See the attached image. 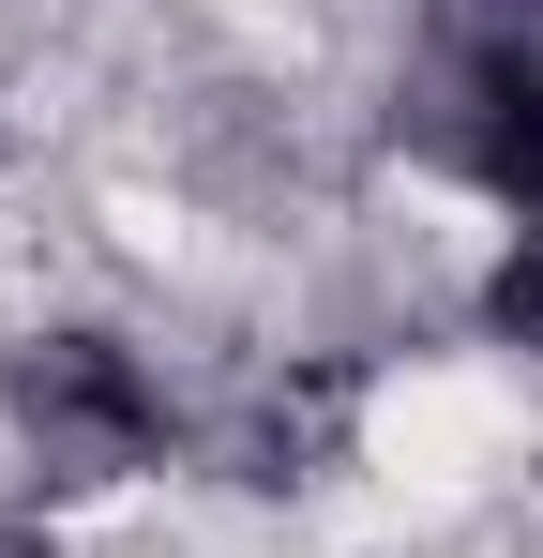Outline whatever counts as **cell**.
Segmentation results:
<instances>
[{"label": "cell", "instance_id": "obj_2", "mask_svg": "<svg viewBox=\"0 0 543 558\" xmlns=\"http://www.w3.org/2000/svg\"><path fill=\"white\" fill-rule=\"evenodd\" d=\"M468 167L543 227V46H483V76H468Z\"/></svg>", "mask_w": 543, "mask_h": 558}, {"label": "cell", "instance_id": "obj_1", "mask_svg": "<svg viewBox=\"0 0 543 558\" xmlns=\"http://www.w3.org/2000/svg\"><path fill=\"white\" fill-rule=\"evenodd\" d=\"M15 423L46 438V468H76V483H121V468L167 453V392L136 348H106V332H31L15 348Z\"/></svg>", "mask_w": 543, "mask_h": 558}, {"label": "cell", "instance_id": "obj_3", "mask_svg": "<svg viewBox=\"0 0 543 558\" xmlns=\"http://www.w3.org/2000/svg\"><path fill=\"white\" fill-rule=\"evenodd\" d=\"M483 317H498L514 348H543V227L514 242V257H498V287H483Z\"/></svg>", "mask_w": 543, "mask_h": 558}]
</instances>
